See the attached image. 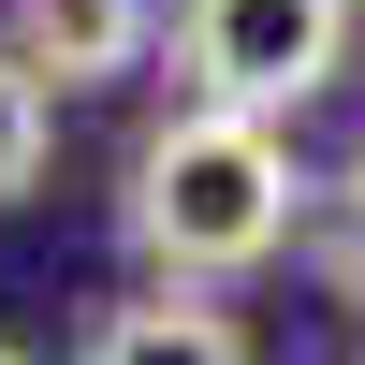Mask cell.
I'll list each match as a JSON object with an SVG mask.
<instances>
[{
	"mask_svg": "<svg viewBox=\"0 0 365 365\" xmlns=\"http://www.w3.org/2000/svg\"><path fill=\"white\" fill-rule=\"evenodd\" d=\"M117 220H132V249L161 263V278H249V263L292 249V220H307V175H292V132L249 103H175L161 132L132 146V190H117Z\"/></svg>",
	"mask_w": 365,
	"mask_h": 365,
	"instance_id": "6da1fadb",
	"label": "cell"
},
{
	"mask_svg": "<svg viewBox=\"0 0 365 365\" xmlns=\"http://www.w3.org/2000/svg\"><path fill=\"white\" fill-rule=\"evenodd\" d=\"M336 58H351V0H175V73L205 103L292 117L336 88Z\"/></svg>",
	"mask_w": 365,
	"mask_h": 365,
	"instance_id": "7a4b0ae2",
	"label": "cell"
},
{
	"mask_svg": "<svg viewBox=\"0 0 365 365\" xmlns=\"http://www.w3.org/2000/svg\"><path fill=\"white\" fill-rule=\"evenodd\" d=\"M161 44V0H15V58L44 88H117Z\"/></svg>",
	"mask_w": 365,
	"mask_h": 365,
	"instance_id": "3957f363",
	"label": "cell"
},
{
	"mask_svg": "<svg viewBox=\"0 0 365 365\" xmlns=\"http://www.w3.org/2000/svg\"><path fill=\"white\" fill-rule=\"evenodd\" d=\"M88 351H103V365H161V351H190V365H234L249 336H234V307H205V278H161L146 307H103V322H88Z\"/></svg>",
	"mask_w": 365,
	"mask_h": 365,
	"instance_id": "277c9868",
	"label": "cell"
},
{
	"mask_svg": "<svg viewBox=\"0 0 365 365\" xmlns=\"http://www.w3.org/2000/svg\"><path fill=\"white\" fill-rule=\"evenodd\" d=\"M44 132H58V88L29 73V58H0V205L44 175Z\"/></svg>",
	"mask_w": 365,
	"mask_h": 365,
	"instance_id": "5b68a950",
	"label": "cell"
},
{
	"mask_svg": "<svg viewBox=\"0 0 365 365\" xmlns=\"http://www.w3.org/2000/svg\"><path fill=\"white\" fill-rule=\"evenodd\" d=\"M307 249H322L336 292H365V161L336 175V190H307Z\"/></svg>",
	"mask_w": 365,
	"mask_h": 365,
	"instance_id": "8992f818",
	"label": "cell"
}]
</instances>
